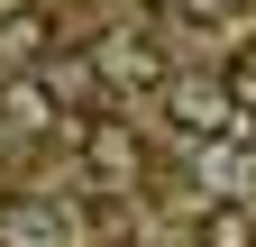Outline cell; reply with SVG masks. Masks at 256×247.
I'll use <instances>...</instances> for the list:
<instances>
[{
  "instance_id": "cell-1",
  "label": "cell",
  "mask_w": 256,
  "mask_h": 247,
  "mask_svg": "<svg viewBox=\"0 0 256 247\" xmlns=\"http://www.w3.org/2000/svg\"><path fill=\"white\" fill-rule=\"evenodd\" d=\"M82 174L101 183V192L138 183V174H146V146H138V128H128V119H101V110H92V119H82Z\"/></svg>"
},
{
  "instance_id": "cell-2",
  "label": "cell",
  "mask_w": 256,
  "mask_h": 247,
  "mask_svg": "<svg viewBox=\"0 0 256 247\" xmlns=\"http://www.w3.org/2000/svg\"><path fill=\"white\" fill-rule=\"evenodd\" d=\"M165 119H174L183 138H229L238 128V101L220 82H165Z\"/></svg>"
},
{
  "instance_id": "cell-3",
  "label": "cell",
  "mask_w": 256,
  "mask_h": 247,
  "mask_svg": "<svg viewBox=\"0 0 256 247\" xmlns=\"http://www.w3.org/2000/svg\"><path fill=\"white\" fill-rule=\"evenodd\" d=\"M0 247H74V220L46 192H18V202H0Z\"/></svg>"
},
{
  "instance_id": "cell-4",
  "label": "cell",
  "mask_w": 256,
  "mask_h": 247,
  "mask_svg": "<svg viewBox=\"0 0 256 247\" xmlns=\"http://www.w3.org/2000/svg\"><path fill=\"white\" fill-rule=\"evenodd\" d=\"M92 74H101V82H165V55L138 46V37H101V46H92Z\"/></svg>"
},
{
  "instance_id": "cell-5",
  "label": "cell",
  "mask_w": 256,
  "mask_h": 247,
  "mask_svg": "<svg viewBox=\"0 0 256 247\" xmlns=\"http://www.w3.org/2000/svg\"><path fill=\"white\" fill-rule=\"evenodd\" d=\"M46 46H55V18H46V0H28V10H10V18H0V55H10V64H37Z\"/></svg>"
},
{
  "instance_id": "cell-6",
  "label": "cell",
  "mask_w": 256,
  "mask_h": 247,
  "mask_svg": "<svg viewBox=\"0 0 256 247\" xmlns=\"http://www.w3.org/2000/svg\"><path fill=\"white\" fill-rule=\"evenodd\" d=\"M192 247H256V210L247 202H210L202 229H192Z\"/></svg>"
},
{
  "instance_id": "cell-7",
  "label": "cell",
  "mask_w": 256,
  "mask_h": 247,
  "mask_svg": "<svg viewBox=\"0 0 256 247\" xmlns=\"http://www.w3.org/2000/svg\"><path fill=\"white\" fill-rule=\"evenodd\" d=\"M46 92H64V101H92V92H101V74H92V55H46Z\"/></svg>"
},
{
  "instance_id": "cell-8",
  "label": "cell",
  "mask_w": 256,
  "mask_h": 247,
  "mask_svg": "<svg viewBox=\"0 0 256 247\" xmlns=\"http://www.w3.org/2000/svg\"><path fill=\"white\" fill-rule=\"evenodd\" d=\"M183 18H229V0H174Z\"/></svg>"
}]
</instances>
